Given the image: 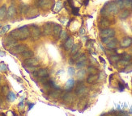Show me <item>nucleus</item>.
Wrapping results in <instances>:
<instances>
[{
	"instance_id": "1",
	"label": "nucleus",
	"mask_w": 132,
	"mask_h": 116,
	"mask_svg": "<svg viewBox=\"0 0 132 116\" xmlns=\"http://www.w3.org/2000/svg\"><path fill=\"white\" fill-rule=\"evenodd\" d=\"M10 36L15 40H26L30 36V32H29V27L27 25H24L23 27H20L19 28L15 29L11 32Z\"/></svg>"
},
{
	"instance_id": "2",
	"label": "nucleus",
	"mask_w": 132,
	"mask_h": 116,
	"mask_svg": "<svg viewBox=\"0 0 132 116\" xmlns=\"http://www.w3.org/2000/svg\"><path fill=\"white\" fill-rule=\"evenodd\" d=\"M29 32H30V36H31L33 40H37L41 35V29L39 28L37 25H34V24L30 25Z\"/></svg>"
},
{
	"instance_id": "3",
	"label": "nucleus",
	"mask_w": 132,
	"mask_h": 116,
	"mask_svg": "<svg viewBox=\"0 0 132 116\" xmlns=\"http://www.w3.org/2000/svg\"><path fill=\"white\" fill-rule=\"evenodd\" d=\"M104 7L106 9L110 15H116L118 13L119 9L117 7V4L115 2H110V3H106L104 6Z\"/></svg>"
},
{
	"instance_id": "4",
	"label": "nucleus",
	"mask_w": 132,
	"mask_h": 116,
	"mask_svg": "<svg viewBox=\"0 0 132 116\" xmlns=\"http://www.w3.org/2000/svg\"><path fill=\"white\" fill-rule=\"evenodd\" d=\"M4 45H5L6 48H11L15 47V46L18 45V42H17V40H15V38H13V37H11V36H9L8 37H7L5 39Z\"/></svg>"
},
{
	"instance_id": "5",
	"label": "nucleus",
	"mask_w": 132,
	"mask_h": 116,
	"mask_svg": "<svg viewBox=\"0 0 132 116\" xmlns=\"http://www.w3.org/2000/svg\"><path fill=\"white\" fill-rule=\"evenodd\" d=\"M101 38H109V37H113L115 36V31L113 28H105L101 30Z\"/></svg>"
},
{
	"instance_id": "6",
	"label": "nucleus",
	"mask_w": 132,
	"mask_h": 116,
	"mask_svg": "<svg viewBox=\"0 0 132 116\" xmlns=\"http://www.w3.org/2000/svg\"><path fill=\"white\" fill-rule=\"evenodd\" d=\"M24 64L27 66H37L39 64V60L37 57H30L27 58L24 61Z\"/></svg>"
},
{
	"instance_id": "7",
	"label": "nucleus",
	"mask_w": 132,
	"mask_h": 116,
	"mask_svg": "<svg viewBox=\"0 0 132 116\" xmlns=\"http://www.w3.org/2000/svg\"><path fill=\"white\" fill-rule=\"evenodd\" d=\"M75 91L76 94L79 95V96H81V95L84 94L87 92V87L84 85H83L82 82H80L76 86Z\"/></svg>"
},
{
	"instance_id": "8",
	"label": "nucleus",
	"mask_w": 132,
	"mask_h": 116,
	"mask_svg": "<svg viewBox=\"0 0 132 116\" xmlns=\"http://www.w3.org/2000/svg\"><path fill=\"white\" fill-rule=\"evenodd\" d=\"M27 19H34V18H37V16H39V14H38V11L37 10V8H34V7H29V11L27 12Z\"/></svg>"
},
{
	"instance_id": "9",
	"label": "nucleus",
	"mask_w": 132,
	"mask_h": 116,
	"mask_svg": "<svg viewBox=\"0 0 132 116\" xmlns=\"http://www.w3.org/2000/svg\"><path fill=\"white\" fill-rule=\"evenodd\" d=\"M52 25H54L53 24V23H50V22L46 23L45 27H44V31H43L44 36H49V35H50L52 33L53 27H54V26H52Z\"/></svg>"
},
{
	"instance_id": "10",
	"label": "nucleus",
	"mask_w": 132,
	"mask_h": 116,
	"mask_svg": "<svg viewBox=\"0 0 132 116\" xmlns=\"http://www.w3.org/2000/svg\"><path fill=\"white\" fill-rule=\"evenodd\" d=\"M73 45H74L73 38H72V37H68V38L66 39V42L64 43L63 47H64L65 50H66V51H69V50L71 49V48H72Z\"/></svg>"
},
{
	"instance_id": "11",
	"label": "nucleus",
	"mask_w": 132,
	"mask_h": 116,
	"mask_svg": "<svg viewBox=\"0 0 132 116\" xmlns=\"http://www.w3.org/2000/svg\"><path fill=\"white\" fill-rule=\"evenodd\" d=\"M131 45H132V38L131 37H125L123 40H122L121 44H120V45H121L122 48H128Z\"/></svg>"
},
{
	"instance_id": "12",
	"label": "nucleus",
	"mask_w": 132,
	"mask_h": 116,
	"mask_svg": "<svg viewBox=\"0 0 132 116\" xmlns=\"http://www.w3.org/2000/svg\"><path fill=\"white\" fill-rule=\"evenodd\" d=\"M15 13H16L15 7L13 5H11L7 10V19H12L15 15Z\"/></svg>"
},
{
	"instance_id": "13",
	"label": "nucleus",
	"mask_w": 132,
	"mask_h": 116,
	"mask_svg": "<svg viewBox=\"0 0 132 116\" xmlns=\"http://www.w3.org/2000/svg\"><path fill=\"white\" fill-rule=\"evenodd\" d=\"M61 32H62V27L59 24H54V27H53V32H52L54 36L56 37V38H59Z\"/></svg>"
},
{
	"instance_id": "14",
	"label": "nucleus",
	"mask_w": 132,
	"mask_h": 116,
	"mask_svg": "<svg viewBox=\"0 0 132 116\" xmlns=\"http://www.w3.org/2000/svg\"><path fill=\"white\" fill-rule=\"evenodd\" d=\"M25 50H27L26 45H17L15 47L13 48V51L15 53H22Z\"/></svg>"
},
{
	"instance_id": "15",
	"label": "nucleus",
	"mask_w": 132,
	"mask_h": 116,
	"mask_svg": "<svg viewBox=\"0 0 132 116\" xmlns=\"http://www.w3.org/2000/svg\"><path fill=\"white\" fill-rule=\"evenodd\" d=\"M117 46V40L113 38V37L110 42L106 44V47H107L109 49H116Z\"/></svg>"
},
{
	"instance_id": "16",
	"label": "nucleus",
	"mask_w": 132,
	"mask_h": 116,
	"mask_svg": "<svg viewBox=\"0 0 132 116\" xmlns=\"http://www.w3.org/2000/svg\"><path fill=\"white\" fill-rule=\"evenodd\" d=\"M62 98L65 103H71V102L73 101V95L71 94V93H66V94H64L63 95H62Z\"/></svg>"
},
{
	"instance_id": "17",
	"label": "nucleus",
	"mask_w": 132,
	"mask_h": 116,
	"mask_svg": "<svg viewBox=\"0 0 132 116\" xmlns=\"http://www.w3.org/2000/svg\"><path fill=\"white\" fill-rule=\"evenodd\" d=\"M122 59V55H117V54H113L110 57V61L111 63L114 64V63H117L120 60Z\"/></svg>"
},
{
	"instance_id": "18",
	"label": "nucleus",
	"mask_w": 132,
	"mask_h": 116,
	"mask_svg": "<svg viewBox=\"0 0 132 116\" xmlns=\"http://www.w3.org/2000/svg\"><path fill=\"white\" fill-rule=\"evenodd\" d=\"M62 91L60 89H55L54 90H53L51 93H50V97H51L53 98H58L61 96Z\"/></svg>"
},
{
	"instance_id": "19",
	"label": "nucleus",
	"mask_w": 132,
	"mask_h": 116,
	"mask_svg": "<svg viewBox=\"0 0 132 116\" xmlns=\"http://www.w3.org/2000/svg\"><path fill=\"white\" fill-rule=\"evenodd\" d=\"M29 9V6L25 3H21L19 6V11L21 14H27Z\"/></svg>"
},
{
	"instance_id": "20",
	"label": "nucleus",
	"mask_w": 132,
	"mask_h": 116,
	"mask_svg": "<svg viewBox=\"0 0 132 116\" xmlns=\"http://www.w3.org/2000/svg\"><path fill=\"white\" fill-rule=\"evenodd\" d=\"M130 15H131L130 11L128 9H126V10H123L121 12V14H120V15H119V18H120V19H122V20L126 19L130 16Z\"/></svg>"
},
{
	"instance_id": "21",
	"label": "nucleus",
	"mask_w": 132,
	"mask_h": 116,
	"mask_svg": "<svg viewBox=\"0 0 132 116\" xmlns=\"http://www.w3.org/2000/svg\"><path fill=\"white\" fill-rule=\"evenodd\" d=\"M46 76H49V70L47 69H40L37 70V77H39Z\"/></svg>"
},
{
	"instance_id": "22",
	"label": "nucleus",
	"mask_w": 132,
	"mask_h": 116,
	"mask_svg": "<svg viewBox=\"0 0 132 116\" xmlns=\"http://www.w3.org/2000/svg\"><path fill=\"white\" fill-rule=\"evenodd\" d=\"M75 85V82H74L73 79H69L66 83V85H65V90H71Z\"/></svg>"
},
{
	"instance_id": "23",
	"label": "nucleus",
	"mask_w": 132,
	"mask_h": 116,
	"mask_svg": "<svg viewBox=\"0 0 132 116\" xmlns=\"http://www.w3.org/2000/svg\"><path fill=\"white\" fill-rule=\"evenodd\" d=\"M86 75V71L84 69H80V71H78L77 73V77H78V80L81 82V81L84 80V77Z\"/></svg>"
},
{
	"instance_id": "24",
	"label": "nucleus",
	"mask_w": 132,
	"mask_h": 116,
	"mask_svg": "<svg viewBox=\"0 0 132 116\" xmlns=\"http://www.w3.org/2000/svg\"><path fill=\"white\" fill-rule=\"evenodd\" d=\"M80 48H81V45H80V43H79V44H75V45H73L72 48H71V53L72 55L75 54L76 52H78L79 51H80Z\"/></svg>"
},
{
	"instance_id": "25",
	"label": "nucleus",
	"mask_w": 132,
	"mask_h": 116,
	"mask_svg": "<svg viewBox=\"0 0 132 116\" xmlns=\"http://www.w3.org/2000/svg\"><path fill=\"white\" fill-rule=\"evenodd\" d=\"M7 16V8L6 6L3 5L0 8V20H3Z\"/></svg>"
},
{
	"instance_id": "26",
	"label": "nucleus",
	"mask_w": 132,
	"mask_h": 116,
	"mask_svg": "<svg viewBox=\"0 0 132 116\" xmlns=\"http://www.w3.org/2000/svg\"><path fill=\"white\" fill-rule=\"evenodd\" d=\"M22 56L24 57V58H30V57H33V55H34V53L33 52H32V50H25L24 52H23L22 53Z\"/></svg>"
},
{
	"instance_id": "27",
	"label": "nucleus",
	"mask_w": 132,
	"mask_h": 116,
	"mask_svg": "<svg viewBox=\"0 0 132 116\" xmlns=\"http://www.w3.org/2000/svg\"><path fill=\"white\" fill-rule=\"evenodd\" d=\"M97 77H98L96 76V75L90 74V75L88 77V78H87V82L89 83V84H92V83L95 82L97 80Z\"/></svg>"
},
{
	"instance_id": "28",
	"label": "nucleus",
	"mask_w": 132,
	"mask_h": 116,
	"mask_svg": "<svg viewBox=\"0 0 132 116\" xmlns=\"http://www.w3.org/2000/svg\"><path fill=\"white\" fill-rule=\"evenodd\" d=\"M100 24L102 27H108L109 26H110V23L106 18H103V19H101Z\"/></svg>"
},
{
	"instance_id": "29",
	"label": "nucleus",
	"mask_w": 132,
	"mask_h": 116,
	"mask_svg": "<svg viewBox=\"0 0 132 116\" xmlns=\"http://www.w3.org/2000/svg\"><path fill=\"white\" fill-rule=\"evenodd\" d=\"M7 98L8 99V101H10V102H14L15 100V98H16V95L14 94L13 92H11V91H9L7 93Z\"/></svg>"
},
{
	"instance_id": "30",
	"label": "nucleus",
	"mask_w": 132,
	"mask_h": 116,
	"mask_svg": "<svg viewBox=\"0 0 132 116\" xmlns=\"http://www.w3.org/2000/svg\"><path fill=\"white\" fill-rule=\"evenodd\" d=\"M88 72L89 73V74H93V75H96V74L98 73V70L97 69H96L93 66H88Z\"/></svg>"
},
{
	"instance_id": "31",
	"label": "nucleus",
	"mask_w": 132,
	"mask_h": 116,
	"mask_svg": "<svg viewBox=\"0 0 132 116\" xmlns=\"http://www.w3.org/2000/svg\"><path fill=\"white\" fill-rule=\"evenodd\" d=\"M46 4L45 0H35V5L37 7H42Z\"/></svg>"
},
{
	"instance_id": "32",
	"label": "nucleus",
	"mask_w": 132,
	"mask_h": 116,
	"mask_svg": "<svg viewBox=\"0 0 132 116\" xmlns=\"http://www.w3.org/2000/svg\"><path fill=\"white\" fill-rule=\"evenodd\" d=\"M131 59H132V57L130 54H127V53H123V54H122V60H123V61L129 62Z\"/></svg>"
},
{
	"instance_id": "33",
	"label": "nucleus",
	"mask_w": 132,
	"mask_h": 116,
	"mask_svg": "<svg viewBox=\"0 0 132 116\" xmlns=\"http://www.w3.org/2000/svg\"><path fill=\"white\" fill-rule=\"evenodd\" d=\"M62 8V3L61 2H58V3H56V4H55L54 11L55 12H59Z\"/></svg>"
},
{
	"instance_id": "34",
	"label": "nucleus",
	"mask_w": 132,
	"mask_h": 116,
	"mask_svg": "<svg viewBox=\"0 0 132 116\" xmlns=\"http://www.w3.org/2000/svg\"><path fill=\"white\" fill-rule=\"evenodd\" d=\"M87 61V56L85 54H82V55L80 54V56L77 58V60H76L75 61H76V63H77V62H83V61Z\"/></svg>"
},
{
	"instance_id": "35",
	"label": "nucleus",
	"mask_w": 132,
	"mask_h": 116,
	"mask_svg": "<svg viewBox=\"0 0 132 116\" xmlns=\"http://www.w3.org/2000/svg\"><path fill=\"white\" fill-rule=\"evenodd\" d=\"M59 38L60 39V40H66V39L67 38V32H66V31H62V32H61V33H60V35H59Z\"/></svg>"
},
{
	"instance_id": "36",
	"label": "nucleus",
	"mask_w": 132,
	"mask_h": 116,
	"mask_svg": "<svg viewBox=\"0 0 132 116\" xmlns=\"http://www.w3.org/2000/svg\"><path fill=\"white\" fill-rule=\"evenodd\" d=\"M116 4L117 6V7L120 10V9H123L124 7V3H123V0H116Z\"/></svg>"
},
{
	"instance_id": "37",
	"label": "nucleus",
	"mask_w": 132,
	"mask_h": 116,
	"mask_svg": "<svg viewBox=\"0 0 132 116\" xmlns=\"http://www.w3.org/2000/svg\"><path fill=\"white\" fill-rule=\"evenodd\" d=\"M101 15H102L104 18H106V17H108V16L110 15V14H109V12L106 11V9L105 7H103L101 10Z\"/></svg>"
},
{
	"instance_id": "38",
	"label": "nucleus",
	"mask_w": 132,
	"mask_h": 116,
	"mask_svg": "<svg viewBox=\"0 0 132 116\" xmlns=\"http://www.w3.org/2000/svg\"><path fill=\"white\" fill-rule=\"evenodd\" d=\"M49 81H50V78H49V76L46 77H40V82L42 83V84H46Z\"/></svg>"
},
{
	"instance_id": "39",
	"label": "nucleus",
	"mask_w": 132,
	"mask_h": 116,
	"mask_svg": "<svg viewBox=\"0 0 132 116\" xmlns=\"http://www.w3.org/2000/svg\"><path fill=\"white\" fill-rule=\"evenodd\" d=\"M124 7L131 8V0H123Z\"/></svg>"
},
{
	"instance_id": "40",
	"label": "nucleus",
	"mask_w": 132,
	"mask_h": 116,
	"mask_svg": "<svg viewBox=\"0 0 132 116\" xmlns=\"http://www.w3.org/2000/svg\"><path fill=\"white\" fill-rule=\"evenodd\" d=\"M7 70V66L3 62H1V63H0V71L6 72Z\"/></svg>"
},
{
	"instance_id": "41",
	"label": "nucleus",
	"mask_w": 132,
	"mask_h": 116,
	"mask_svg": "<svg viewBox=\"0 0 132 116\" xmlns=\"http://www.w3.org/2000/svg\"><path fill=\"white\" fill-rule=\"evenodd\" d=\"M10 28H11V26H10V25H6V26H4V27H2L1 32H2V33H6L7 32L10 30Z\"/></svg>"
},
{
	"instance_id": "42",
	"label": "nucleus",
	"mask_w": 132,
	"mask_h": 116,
	"mask_svg": "<svg viewBox=\"0 0 132 116\" xmlns=\"http://www.w3.org/2000/svg\"><path fill=\"white\" fill-rule=\"evenodd\" d=\"M86 64V61H83V62H77L76 63V67L78 69H81V68H84Z\"/></svg>"
},
{
	"instance_id": "43",
	"label": "nucleus",
	"mask_w": 132,
	"mask_h": 116,
	"mask_svg": "<svg viewBox=\"0 0 132 116\" xmlns=\"http://www.w3.org/2000/svg\"><path fill=\"white\" fill-rule=\"evenodd\" d=\"M75 73V69L73 68V67H70V68L68 69V74L70 76H74Z\"/></svg>"
},
{
	"instance_id": "44",
	"label": "nucleus",
	"mask_w": 132,
	"mask_h": 116,
	"mask_svg": "<svg viewBox=\"0 0 132 116\" xmlns=\"http://www.w3.org/2000/svg\"><path fill=\"white\" fill-rule=\"evenodd\" d=\"M79 9L78 7H75V6H72V13H73V15H79Z\"/></svg>"
},
{
	"instance_id": "45",
	"label": "nucleus",
	"mask_w": 132,
	"mask_h": 116,
	"mask_svg": "<svg viewBox=\"0 0 132 116\" xmlns=\"http://www.w3.org/2000/svg\"><path fill=\"white\" fill-rule=\"evenodd\" d=\"M3 92L4 93V94H6V93H8L9 91H8V87L7 86H4V87H3Z\"/></svg>"
},
{
	"instance_id": "46",
	"label": "nucleus",
	"mask_w": 132,
	"mask_h": 116,
	"mask_svg": "<svg viewBox=\"0 0 132 116\" xmlns=\"http://www.w3.org/2000/svg\"><path fill=\"white\" fill-rule=\"evenodd\" d=\"M80 35H84L85 34V30L84 27H81V28L80 29Z\"/></svg>"
},
{
	"instance_id": "47",
	"label": "nucleus",
	"mask_w": 132,
	"mask_h": 116,
	"mask_svg": "<svg viewBox=\"0 0 132 116\" xmlns=\"http://www.w3.org/2000/svg\"><path fill=\"white\" fill-rule=\"evenodd\" d=\"M118 85H119V89H120V90H121V91H122V90H124V86H123V85H122V83H119Z\"/></svg>"
},
{
	"instance_id": "48",
	"label": "nucleus",
	"mask_w": 132,
	"mask_h": 116,
	"mask_svg": "<svg viewBox=\"0 0 132 116\" xmlns=\"http://www.w3.org/2000/svg\"><path fill=\"white\" fill-rule=\"evenodd\" d=\"M60 20H61V22L62 23V24H66V20H67V19H65V18H63V19L62 18Z\"/></svg>"
},
{
	"instance_id": "49",
	"label": "nucleus",
	"mask_w": 132,
	"mask_h": 116,
	"mask_svg": "<svg viewBox=\"0 0 132 116\" xmlns=\"http://www.w3.org/2000/svg\"><path fill=\"white\" fill-rule=\"evenodd\" d=\"M28 104H29V110H31L32 106H34V104H30V103H28Z\"/></svg>"
},
{
	"instance_id": "50",
	"label": "nucleus",
	"mask_w": 132,
	"mask_h": 116,
	"mask_svg": "<svg viewBox=\"0 0 132 116\" xmlns=\"http://www.w3.org/2000/svg\"><path fill=\"white\" fill-rule=\"evenodd\" d=\"M74 62H75V61H74V60L72 59V58H71V59L70 60V61H69V63H70L71 64H72Z\"/></svg>"
},
{
	"instance_id": "51",
	"label": "nucleus",
	"mask_w": 132,
	"mask_h": 116,
	"mask_svg": "<svg viewBox=\"0 0 132 116\" xmlns=\"http://www.w3.org/2000/svg\"><path fill=\"white\" fill-rule=\"evenodd\" d=\"M0 56H1V57H3V56H5V53L3 52L2 51H0Z\"/></svg>"
},
{
	"instance_id": "52",
	"label": "nucleus",
	"mask_w": 132,
	"mask_h": 116,
	"mask_svg": "<svg viewBox=\"0 0 132 116\" xmlns=\"http://www.w3.org/2000/svg\"><path fill=\"white\" fill-rule=\"evenodd\" d=\"M19 106H20H20H24V103H23V102H20V104H19Z\"/></svg>"
},
{
	"instance_id": "53",
	"label": "nucleus",
	"mask_w": 132,
	"mask_h": 116,
	"mask_svg": "<svg viewBox=\"0 0 132 116\" xmlns=\"http://www.w3.org/2000/svg\"><path fill=\"white\" fill-rule=\"evenodd\" d=\"M100 60H101V61H102L103 62V63H105V60H103V58L102 57H100Z\"/></svg>"
},
{
	"instance_id": "54",
	"label": "nucleus",
	"mask_w": 132,
	"mask_h": 116,
	"mask_svg": "<svg viewBox=\"0 0 132 116\" xmlns=\"http://www.w3.org/2000/svg\"><path fill=\"white\" fill-rule=\"evenodd\" d=\"M131 8H132V0H131Z\"/></svg>"
},
{
	"instance_id": "55",
	"label": "nucleus",
	"mask_w": 132,
	"mask_h": 116,
	"mask_svg": "<svg viewBox=\"0 0 132 116\" xmlns=\"http://www.w3.org/2000/svg\"><path fill=\"white\" fill-rule=\"evenodd\" d=\"M0 27H1V25H0Z\"/></svg>"
}]
</instances>
